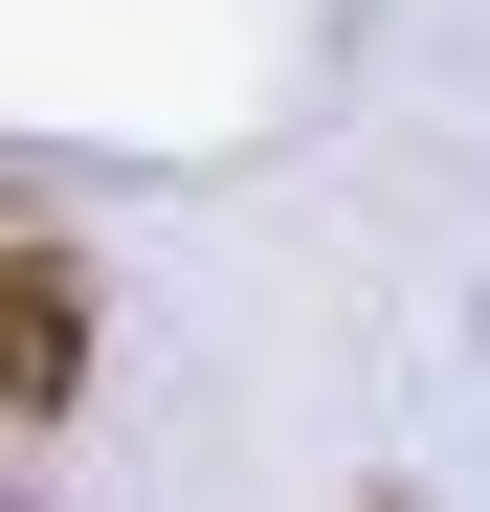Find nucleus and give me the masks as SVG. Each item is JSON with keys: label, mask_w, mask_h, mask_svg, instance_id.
Wrapping results in <instances>:
<instances>
[{"label": "nucleus", "mask_w": 490, "mask_h": 512, "mask_svg": "<svg viewBox=\"0 0 490 512\" xmlns=\"http://www.w3.org/2000/svg\"><path fill=\"white\" fill-rule=\"evenodd\" d=\"M0 379H23V423H67V401H90V268H67V223H23V245H0Z\"/></svg>", "instance_id": "nucleus-1"}]
</instances>
